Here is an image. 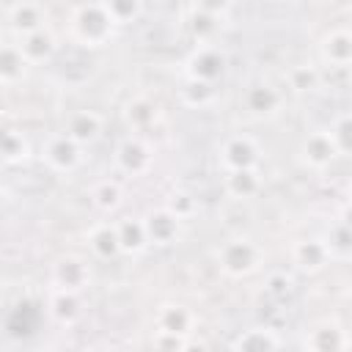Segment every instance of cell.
Returning a JSON list of instances; mask_svg holds the SVG:
<instances>
[{
	"label": "cell",
	"mask_w": 352,
	"mask_h": 352,
	"mask_svg": "<svg viewBox=\"0 0 352 352\" xmlns=\"http://www.w3.org/2000/svg\"><path fill=\"white\" fill-rule=\"evenodd\" d=\"M184 344H187L184 338L170 336V333H160V330H157V336H154V349H157V352H179Z\"/></svg>",
	"instance_id": "cell-28"
},
{
	"label": "cell",
	"mask_w": 352,
	"mask_h": 352,
	"mask_svg": "<svg viewBox=\"0 0 352 352\" xmlns=\"http://www.w3.org/2000/svg\"><path fill=\"white\" fill-rule=\"evenodd\" d=\"M212 96H214V88H212L209 82H201V80H190V82L182 88V99H184V104H190V107H204V104L212 102Z\"/></svg>",
	"instance_id": "cell-24"
},
{
	"label": "cell",
	"mask_w": 352,
	"mask_h": 352,
	"mask_svg": "<svg viewBox=\"0 0 352 352\" xmlns=\"http://www.w3.org/2000/svg\"><path fill=\"white\" fill-rule=\"evenodd\" d=\"M41 14H44V8L38 3H16V6H8V22L22 36L41 30V22H44Z\"/></svg>",
	"instance_id": "cell-10"
},
{
	"label": "cell",
	"mask_w": 352,
	"mask_h": 352,
	"mask_svg": "<svg viewBox=\"0 0 352 352\" xmlns=\"http://www.w3.org/2000/svg\"><path fill=\"white\" fill-rule=\"evenodd\" d=\"M116 231H118V245H121V250H126V253H140V250L148 245L143 220L126 217V220L116 223Z\"/></svg>",
	"instance_id": "cell-17"
},
{
	"label": "cell",
	"mask_w": 352,
	"mask_h": 352,
	"mask_svg": "<svg viewBox=\"0 0 352 352\" xmlns=\"http://www.w3.org/2000/svg\"><path fill=\"white\" fill-rule=\"evenodd\" d=\"M261 253L250 239H231L220 248V267L228 275H245L250 270H256Z\"/></svg>",
	"instance_id": "cell-2"
},
{
	"label": "cell",
	"mask_w": 352,
	"mask_h": 352,
	"mask_svg": "<svg viewBox=\"0 0 352 352\" xmlns=\"http://www.w3.org/2000/svg\"><path fill=\"white\" fill-rule=\"evenodd\" d=\"M220 160H223V168L228 173L231 170H250L258 162V146L248 135H234L226 140Z\"/></svg>",
	"instance_id": "cell-4"
},
{
	"label": "cell",
	"mask_w": 352,
	"mask_h": 352,
	"mask_svg": "<svg viewBox=\"0 0 352 352\" xmlns=\"http://www.w3.org/2000/svg\"><path fill=\"white\" fill-rule=\"evenodd\" d=\"M327 258H330V253H327L324 242H319V239H305V242L294 245V261L302 270H319Z\"/></svg>",
	"instance_id": "cell-18"
},
{
	"label": "cell",
	"mask_w": 352,
	"mask_h": 352,
	"mask_svg": "<svg viewBox=\"0 0 352 352\" xmlns=\"http://www.w3.org/2000/svg\"><path fill=\"white\" fill-rule=\"evenodd\" d=\"M80 160H82V146H77L72 138H66V135H55L52 140H47V146H44V162L52 168V170H58V173H69V170H74L77 165H80Z\"/></svg>",
	"instance_id": "cell-3"
},
{
	"label": "cell",
	"mask_w": 352,
	"mask_h": 352,
	"mask_svg": "<svg viewBox=\"0 0 352 352\" xmlns=\"http://www.w3.org/2000/svg\"><path fill=\"white\" fill-rule=\"evenodd\" d=\"M344 346V336L338 324H319L311 330V349L314 352H338Z\"/></svg>",
	"instance_id": "cell-21"
},
{
	"label": "cell",
	"mask_w": 352,
	"mask_h": 352,
	"mask_svg": "<svg viewBox=\"0 0 352 352\" xmlns=\"http://www.w3.org/2000/svg\"><path fill=\"white\" fill-rule=\"evenodd\" d=\"M302 154H305V162H308V165L324 168L338 151H336V146H333V140H330V132H314V135L305 138Z\"/></svg>",
	"instance_id": "cell-11"
},
{
	"label": "cell",
	"mask_w": 352,
	"mask_h": 352,
	"mask_svg": "<svg viewBox=\"0 0 352 352\" xmlns=\"http://www.w3.org/2000/svg\"><path fill=\"white\" fill-rule=\"evenodd\" d=\"M91 272H88V264L80 261V258H63L55 264V272H52V280L60 292H80L85 283H88Z\"/></svg>",
	"instance_id": "cell-8"
},
{
	"label": "cell",
	"mask_w": 352,
	"mask_h": 352,
	"mask_svg": "<svg viewBox=\"0 0 352 352\" xmlns=\"http://www.w3.org/2000/svg\"><path fill=\"white\" fill-rule=\"evenodd\" d=\"M267 289H270V294L283 297V294H289V292H292V278H286L283 272H275V275H270Z\"/></svg>",
	"instance_id": "cell-29"
},
{
	"label": "cell",
	"mask_w": 352,
	"mask_h": 352,
	"mask_svg": "<svg viewBox=\"0 0 352 352\" xmlns=\"http://www.w3.org/2000/svg\"><path fill=\"white\" fill-rule=\"evenodd\" d=\"M289 80H292V88H294V91H311V88L316 85V72L308 69V66H297V69L289 74Z\"/></svg>",
	"instance_id": "cell-27"
},
{
	"label": "cell",
	"mask_w": 352,
	"mask_h": 352,
	"mask_svg": "<svg viewBox=\"0 0 352 352\" xmlns=\"http://www.w3.org/2000/svg\"><path fill=\"white\" fill-rule=\"evenodd\" d=\"M104 6H107V14L113 16L116 25H124L140 14V3H104Z\"/></svg>",
	"instance_id": "cell-26"
},
{
	"label": "cell",
	"mask_w": 352,
	"mask_h": 352,
	"mask_svg": "<svg viewBox=\"0 0 352 352\" xmlns=\"http://www.w3.org/2000/svg\"><path fill=\"white\" fill-rule=\"evenodd\" d=\"M226 69V58L223 52H217L214 47H201L192 60H190V80H201V82H214Z\"/></svg>",
	"instance_id": "cell-6"
},
{
	"label": "cell",
	"mask_w": 352,
	"mask_h": 352,
	"mask_svg": "<svg viewBox=\"0 0 352 352\" xmlns=\"http://www.w3.org/2000/svg\"><path fill=\"white\" fill-rule=\"evenodd\" d=\"M91 198H94V206H96V209L110 212V209H116V206L121 204V187H118V182L104 179V182H99V184L91 190Z\"/></svg>",
	"instance_id": "cell-23"
},
{
	"label": "cell",
	"mask_w": 352,
	"mask_h": 352,
	"mask_svg": "<svg viewBox=\"0 0 352 352\" xmlns=\"http://www.w3.org/2000/svg\"><path fill=\"white\" fill-rule=\"evenodd\" d=\"M143 228H146L148 245H170L179 236V217L168 206H162V209L146 214Z\"/></svg>",
	"instance_id": "cell-5"
},
{
	"label": "cell",
	"mask_w": 352,
	"mask_h": 352,
	"mask_svg": "<svg viewBox=\"0 0 352 352\" xmlns=\"http://www.w3.org/2000/svg\"><path fill=\"white\" fill-rule=\"evenodd\" d=\"M234 352H278V336L267 327H250L234 341Z\"/></svg>",
	"instance_id": "cell-12"
},
{
	"label": "cell",
	"mask_w": 352,
	"mask_h": 352,
	"mask_svg": "<svg viewBox=\"0 0 352 352\" xmlns=\"http://www.w3.org/2000/svg\"><path fill=\"white\" fill-rule=\"evenodd\" d=\"M30 63L25 60L22 50L14 44H0V82H16L25 77V69Z\"/></svg>",
	"instance_id": "cell-15"
},
{
	"label": "cell",
	"mask_w": 352,
	"mask_h": 352,
	"mask_svg": "<svg viewBox=\"0 0 352 352\" xmlns=\"http://www.w3.org/2000/svg\"><path fill=\"white\" fill-rule=\"evenodd\" d=\"M88 245H91V250H94L99 258H113V256L121 253L118 231H116V226H110V223L94 226L91 234H88Z\"/></svg>",
	"instance_id": "cell-13"
},
{
	"label": "cell",
	"mask_w": 352,
	"mask_h": 352,
	"mask_svg": "<svg viewBox=\"0 0 352 352\" xmlns=\"http://www.w3.org/2000/svg\"><path fill=\"white\" fill-rule=\"evenodd\" d=\"M99 132H102V118L94 110H80V113H74L69 118L63 135L72 138L77 146H88V143H94L99 138Z\"/></svg>",
	"instance_id": "cell-9"
},
{
	"label": "cell",
	"mask_w": 352,
	"mask_h": 352,
	"mask_svg": "<svg viewBox=\"0 0 352 352\" xmlns=\"http://www.w3.org/2000/svg\"><path fill=\"white\" fill-rule=\"evenodd\" d=\"M113 16L107 14L104 3H91V6H77L72 16V36L82 47H102L113 36Z\"/></svg>",
	"instance_id": "cell-1"
},
{
	"label": "cell",
	"mask_w": 352,
	"mask_h": 352,
	"mask_svg": "<svg viewBox=\"0 0 352 352\" xmlns=\"http://www.w3.org/2000/svg\"><path fill=\"white\" fill-rule=\"evenodd\" d=\"M0 162H3V154H0Z\"/></svg>",
	"instance_id": "cell-34"
},
{
	"label": "cell",
	"mask_w": 352,
	"mask_h": 352,
	"mask_svg": "<svg viewBox=\"0 0 352 352\" xmlns=\"http://www.w3.org/2000/svg\"><path fill=\"white\" fill-rule=\"evenodd\" d=\"M324 58L336 66H346L349 58H352V41H349V33L346 30H333L327 38H324Z\"/></svg>",
	"instance_id": "cell-20"
},
{
	"label": "cell",
	"mask_w": 352,
	"mask_h": 352,
	"mask_svg": "<svg viewBox=\"0 0 352 352\" xmlns=\"http://www.w3.org/2000/svg\"><path fill=\"white\" fill-rule=\"evenodd\" d=\"M148 118H154L151 104H146V102H135V104H129V121H135L138 126H143Z\"/></svg>",
	"instance_id": "cell-30"
},
{
	"label": "cell",
	"mask_w": 352,
	"mask_h": 352,
	"mask_svg": "<svg viewBox=\"0 0 352 352\" xmlns=\"http://www.w3.org/2000/svg\"><path fill=\"white\" fill-rule=\"evenodd\" d=\"M248 107L253 113H272L278 107V94L267 85H258V88H250L248 91Z\"/></svg>",
	"instance_id": "cell-25"
},
{
	"label": "cell",
	"mask_w": 352,
	"mask_h": 352,
	"mask_svg": "<svg viewBox=\"0 0 352 352\" xmlns=\"http://www.w3.org/2000/svg\"><path fill=\"white\" fill-rule=\"evenodd\" d=\"M85 352H107V349H102V346H94V349H85Z\"/></svg>",
	"instance_id": "cell-33"
},
{
	"label": "cell",
	"mask_w": 352,
	"mask_h": 352,
	"mask_svg": "<svg viewBox=\"0 0 352 352\" xmlns=\"http://www.w3.org/2000/svg\"><path fill=\"white\" fill-rule=\"evenodd\" d=\"M173 198H176V201H173V204H170L168 209H170V212H173V214H176V217L182 220V217H184V214L190 212L192 201H190V195H184V192H179V195H173Z\"/></svg>",
	"instance_id": "cell-31"
},
{
	"label": "cell",
	"mask_w": 352,
	"mask_h": 352,
	"mask_svg": "<svg viewBox=\"0 0 352 352\" xmlns=\"http://www.w3.org/2000/svg\"><path fill=\"white\" fill-rule=\"evenodd\" d=\"M258 187H261V182H258L256 168H250V170H231L226 176V190L234 198H250V195L258 192Z\"/></svg>",
	"instance_id": "cell-19"
},
{
	"label": "cell",
	"mask_w": 352,
	"mask_h": 352,
	"mask_svg": "<svg viewBox=\"0 0 352 352\" xmlns=\"http://www.w3.org/2000/svg\"><path fill=\"white\" fill-rule=\"evenodd\" d=\"M179 352H206V346L204 344H184Z\"/></svg>",
	"instance_id": "cell-32"
},
{
	"label": "cell",
	"mask_w": 352,
	"mask_h": 352,
	"mask_svg": "<svg viewBox=\"0 0 352 352\" xmlns=\"http://www.w3.org/2000/svg\"><path fill=\"white\" fill-rule=\"evenodd\" d=\"M50 314L58 319V322H72L77 314H80V300L74 292H60L55 289L52 300H50Z\"/></svg>",
	"instance_id": "cell-22"
},
{
	"label": "cell",
	"mask_w": 352,
	"mask_h": 352,
	"mask_svg": "<svg viewBox=\"0 0 352 352\" xmlns=\"http://www.w3.org/2000/svg\"><path fill=\"white\" fill-rule=\"evenodd\" d=\"M19 50H22V55H25V60H28V63H38V60H44V58H50V55H52L55 41H52L50 30H44V28H41V30H36V33L22 36Z\"/></svg>",
	"instance_id": "cell-16"
},
{
	"label": "cell",
	"mask_w": 352,
	"mask_h": 352,
	"mask_svg": "<svg viewBox=\"0 0 352 352\" xmlns=\"http://www.w3.org/2000/svg\"><path fill=\"white\" fill-rule=\"evenodd\" d=\"M116 162H118V168H121L124 173L140 176V173H146L148 165H151V151H148L140 140L129 138V140H124V143L116 148Z\"/></svg>",
	"instance_id": "cell-7"
},
{
	"label": "cell",
	"mask_w": 352,
	"mask_h": 352,
	"mask_svg": "<svg viewBox=\"0 0 352 352\" xmlns=\"http://www.w3.org/2000/svg\"><path fill=\"white\" fill-rule=\"evenodd\" d=\"M157 324H160V333H170V336L184 338L192 327V314L184 305H165L157 316Z\"/></svg>",
	"instance_id": "cell-14"
}]
</instances>
